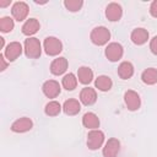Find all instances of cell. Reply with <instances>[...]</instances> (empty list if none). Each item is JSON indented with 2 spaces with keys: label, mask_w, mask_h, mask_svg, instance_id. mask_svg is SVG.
<instances>
[{
  "label": "cell",
  "mask_w": 157,
  "mask_h": 157,
  "mask_svg": "<svg viewBox=\"0 0 157 157\" xmlns=\"http://www.w3.org/2000/svg\"><path fill=\"white\" fill-rule=\"evenodd\" d=\"M94 85H96V87H97L99 91L105 92V91H109V90L112 88L113 82H112V80H110V77H109V76L102 75V76H98V77L96 78Z\"/></svg>",
  "instance_id": "22"
},
{
  "label": "cell",
  "mask_w": 157,
  "mask_h": 157,
  "mask_svg": "<svg viewBox=\"0 0 157 157\" xmlns=\"http://www.w3.org/2000/svg\"><path fill=\"white\" fill-rule=\"evenodd\" d=\"M105 56L110 61H118L123 56V47L119 43H109L105 48Z\"/></svg>",
  "instance_id": "5"
},
{
  "label": "cell",
  "mask_w": 157,
  "mask_h": 157,
  "mask_svg": "<svg viewBox=\"0 0 157 157\" xmlns=\"http://www.w3.org/2000/svg\"><path fill=\"white\" fill-rule=\"evenodd\" d=\"M66 69H67V60L63 56L54 59L50 64V72L53 75H56V76L63 75L66 71Z\"/></svg>",
  "instance_id": "13"
},
{
  "label": "cell",
  "mask_w": 157,
  "mask_h": 157,
  "mask_svg": "<svg viewBox=\"0 0 157 157\" xmlns=\"http://www.w3.org/2000/svg\"><path fill=\"white\" fill-rule=\"evenodd\" d=\"M0 63H1V67H0V70H1V71H4V70L6 69V66H7V64H6L5 58H4V55H2V54H0Z\"/></svg>",
  "instance_id": "29"
},
{
  "label": "cell",
  "mask_w": 157,
  "mask_h": 157,
  "mask_svg": "<svg viewBox=\"0 0 157 157\" xmlns=\"http://www.w3.org/2000/svg\"><path fill=\"white\" fill-rule=\"evenodd\" d=\"M28 5L23 1H17L11 9V13L16 21H23L28 15Z\"/></svg>",
  "instance_id": "7"
},
{
  "label": "cell",
  "mask_w": 157,
  "mask_h": 157,
  "mask_svg": "<svg viewBox=\"0 0 157 157\" xmlns=\"http://www.w3.org/2000/svg\"><path fill=\"white\" fill-rule=\"evenodd\" d=\"M80 101L85 105H92L97 101V93H96V91L93 88H91V87L82 88V91L80 93Z\"/></svg>",
  "instance_id": "14"
},
{
  "label": "cell",
  "mask_w": 157,
  "mask_h": 157,
  "mask_svg": "<svg viewBox=\"0 0 157 157\" xmlns=\"http://www.w3.org/2000/svg\"><path fill=\"white\" fill-rule=\"evenodd\" d=\"M0 44H1V48L4 47V38H0Z\"/></svg>",
  "instance_id": "31"
},
{
  "label": "cell",
  "mask_w": 157,
  "mask_h": 157,
  "mask_svg": "<svg viewBox=\"0 0 157 157\" xmlns=\"http://www.w3.org/2000/svg\"><path fill=\"white\" fill-rule=\"evenodd\" d=\"M44 112L49 117H55L61 112V105L56 101H50L49 103H47V105L44 108Z\"/></svg>",
  "instance_id": "23"
},
{
  "label": "cell",
  "mask_w": 157,
  "mask_h": 157,
  "mask_svg": "<svg viewBox=\"0 0 157 157\" xmlns=\"http://www.w3.org/2000/svg\"><path fill=\"white\" fill-rule=\"evenodd\" d=\"M103 141H104V134L98 129L91 130L87 135V147L90 150H93V151L98 150L99 147H102Z\"/></svg>",
  "instance_id": "3"
},
{
  "label": "cell",
  "mask_w": 157,
  "mask_h": 157,
  "mask_svg": "<svg viewBox=\"0 0 157 157\" xmlns=\"http://www.w3.org/2000/svg\"><path fill=\"white\" fill-rule=\"evenodd\" d=\"M118 75L123 80H128L134 75V66L129 61H123L118 67Z\"/></svg>",
  "instance_id": "19"
},
{
  "label": "cell",
  "mask_w": 157,
  "mask_h": 157,
  "mask_svg": "<svg viewBox=\"0 0 157 157\" xmlns=\"http://www.w3.org/2000/svg\"><path fill=\"white\" fill-rule=\"evenodd\" d=\"M141 80L146 85H155L157 82V69L155 67L146 69L141 75Z\"/></svg>",
  "instance_id": "21"
},
{
  "label": "cell",
  "mask_w": 157,
  "mask_h": 157,
  "mask_svg": "<svg viewBox=\"0 0 157 157\" xmlns=\"http://www.w3.org/2000/svg\"><path fill=\"white\" fill-rule=\"evenodd\" d=\"M121 15H123V10H121V6L117 2H110L107 9H105V16L109 21L114 22V21H119L121 18Z\"/></svg>",
  "instance_id": "12"
},
{
  "label": "cell",
  "mask_w": 157,
  "mask_h": 157,
  "mask_svg": "<svg viewBox=\"0 0 157 157\" xmlns=\"http://www.w3.org/2000/svg\"><path fill=\"white\" fill-rule=\"evenodd\" d=\"M32 128H33V123L27 117H23V118L15 120L11 125V130L13 132H26V131L31 130Z\"/></svg>",
  "instance_id": "11"
},
{
  "label": "cell",
  "mask_w": 157,
  "mask_h": 157,
  "mask_svg": "<svg viewBox=\"0 0 157 157\" xmlns=\"http://www.w3.org/2000/svg\"><path fill=\"white\" fill-rule=\"evenodd\" d=\"M150 13H151L153 17H156V18H157V0L152 1L151 6H150Z\"/></svg>",
  "instance_id": "28"
},
{
  "label": "cell",
  "mask_w": 157,
  "mask_h": 157,
  "mask_svg": "<svg viewBox=\"0 0 157 157\" xmlns=\"http://www.w3.org/2000/svg\"><path fill=\"white\" fill-rule=\"evenodd\" d=\"M76 86H77V78H76V76L74 74L70 72V74L64 76V78H63V87L65 90L72 91V90L76 88Z\"/></svg>",
  "instance_id": "24"
},
{
  "label": "cell",
  "mask_w": 157,
  "mask_h": 157,
  "mask_svg": "<svg viewBox=\"0 0 157 157\" xmlns=\"http://www.w3.org/2000/svg\"><path fill=\"white\" fill-rule=\"evenodd\" d=\"M63 110L67 115H76L81 110V104H80V102L77 99L71 98V99L65 101V103L63 105Z\"/></svg>",
  "instance_id": "16"
},
{
  "label": "cell",
  "mask_w": 157,
  "mask_h": 157,
  "mask_svg": "<svg viewBox=\"0 0 157 157\" xmlns=\"http://www.w3.org/2000/svg\"><path fill=\"white\" fill-rule=\"evenodd\" d=\"M90 38H91L93 44H96V45H104L110 39V32L108 31V28H105L103 26H99V27H96V28L92 29Z\"/></svg>",
  "instance_id": "2"
},
{
  "label": "cell",
  "mask_w": 157,
  "mask_h": 157,
  "mask_svg": "<svg viewBox=\"0 0 157 157\" xmlns=\"http://www.w3.org/2000/svg\"><path fill=\"white\" fill-rule=\"evenodd\" d=\"M131 40L134 44L136 45H142L147 42L148 39V32L145 29V28H135L132 32H131V36H130Z\"/></svg>",
  "instance_id": "15"
},
{
  "label": "cell",
  "mask_w": 157,
  "mask_h": 157,
  "mask_svg": "<svg viewBox=\"0 0 157 157\" xmlns=\"http://www.w3.org/2000/svg\"><path fill=\"white\" fill-rule=\"evenodd\" d=\"M39 27H40V25L38 22V20L29 18V20H27L23 23V26H22V33L26 34V36H32V34H34V33L38 32Z\"/></svg>",
  "instance_id": "17"
},
{
  "label": "cell",
  "mask_w": 157,
  "mask_h": 157,
  "mask_svg": "<svg viewBox=\"0 0 157 157\" xmlns=\"http://www.w3.org/2000/svg\"><path fill=\"white\" fill-rule=\"evenodd\" d=\"M44 50L48 55L54 56V55H58L63 50V44L55 37H47L44 39Z\"/></svg>",
  "instance_id": "4"
},
{
  "label": "cell",
  "mask_w": 157,
  "mask_h": 157,
  "mask_svg": "<svg viewBox=\"0 0 157 157\" xmlns=\"http://www.w3.org/2000/svg\"><path fill=\"white\" fill-rule=\"evenodd\" d=\"M42 90H43V93L48 97V98H55L59 93H60V85L58 81L55 80H48L43 83L42 86Z\"/></svg>",
  "instance_id": "8"
},
{
  "label": "cell",
  "mask_w": 157,
  "mask_h": 157,
  "mask_svg": "<svg viewBox=\"0 0 157 157\" xmlns=\"http://www.w3.org/2000/svg\"><path fill=\"white\" fill-rule=\"evenodd\" d=\"M42 53V45L38 38L31 37L25 40V54L29 59H37L40 56Z\"/></svg>",
  "instance_id": "1"
},
{
  "label": "cell",
  "mask_w": 157,
  "mask_h": 157,
  "mask_svg": "<svg viewBox=\"0 0 157 157\" xmlns=\"http://www.w3.org/2000/svg\"><path fill=\"white\" fill-rule=\"evenodd\" d=\"M119 150H120V142L118 139H109L104 147H103V156L104 157H117V155L119 153Z\"/></svg>",
  "instance_id": "9"
},
{
  "label": "cell",
  "mask_w": 157,
  "mask_h": 157,
  "mask_svg": "<svg viewBox=\"0 0 157 157\" xmlns=\"http://www.w3.org/2000/svg\"><path fill=\"white\" fill-rule=\"evenodd\" d=\"M13 26H15V23H13V20L11 17L6 16V17H2L0 20V31L4 32V33L11 32L13 29Z\"/></svg>",
  "instance_id": "25"
},
{
  "label": "cell",
  "mask_w": 157,
  "mask_h": 157,
  "mask_svg": "<svg viewBox=\"0 0 157 157\" xmlns=\"http://www.w3.org/2000/svg\"><path fill=\"white\" fill-rule=\"evenodd\" d=\"M83 5V1L82 0H65L64 1V6L71 11V12H76L78 11Z\"/></svg>",
  "instance_id": "26"
},
{
  "label": "cell",
  "mask_w": 157,
  "mask_h": 157,
  "mask_svg": "<svg viewBox=\"0 0 157 157\" xmlns=\"http://www.w3.org/2000/svg\"><path fill=\"white\" fill-rule=\"evenodd\" d=\"M77 78L81 83L88 85L93 78V71L87 66H81L77 70Z\"/></svg>",
  "instance_id": "20"
},
{
  "label": "cell",
  "mask_w": 157,
  "mask_h": 157,
  "mask_svg": "<svg viewBox=\"0 0 157 157\" xmlns=\"http://www.w3.org/2000/svg\"><path fill=\"white\" fill-rule=\"evenodd\" d=\"M22 53V45L18 42H11L5 48V56L9 61H15Z\"/></svg>",
  "instance_id": "10"
},
{
  "label": "cell",
  "mask_w": 157,
  "mask_h": 157,
  "mask_svg": "<svg viewBox=\"0 0 157 157\" xmlns=\"http://www.w3.org/2000/svg\"><path fill=\"white\" fill-rule=\"evenodd\" d=\"M82 124H83L85 128L94 130V129H97V128L99 126V119H98V117H97L94 113L88 112V113H86V114L83 115V118H82Z\"/></svg>",
  "instance_id": "18"
},
{
  "label": "cell",
  "mask_w": 157,
  "mask_h": 157,
  "mask_svg": "<svg viewBox=\"0 0 157 157\" xmlns=\"http://www.w3.org/2000/svg\"><path fill=\"white\" fill-rule=\"evenodd\" d=\"M10 2H11L10 0H7V1H5V2H0V6H2V7H4V6H7Z\"/></svg>",
  "instance_id": "30"
},
{
  "label": "cell",
  "mask_w": 157,
  "mask_h": 157,
  "mask_svg": "<svg viewBox=\"0 0 157 157\" xmlns=\"http://www.w3.org/2000/svg\"><path fill=\"white\" fill-rule=\"evenodd\" d=\"M150 49H151V52L155 55H157V36H155L151 39V42H150Z\"/></svg>",
  "instance_id": "27"
},
{
  "label": "cell",
  "mask_w": 157,
  "mask_h": 157,
  "mask_svg": "<svg viewBox=\"0 0 157 157\" xmlns=\"http://www.w3.org/2000/svg\"><path fill=\"white\" fill-rule=\"evenodd\" d=\"M124 101L129 110H137L140 108V104H141L140 96L137 94V92L132 90H129L124 93Z\"/></svg>",
  "instance_id": "6"
}]
</instances>
